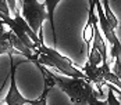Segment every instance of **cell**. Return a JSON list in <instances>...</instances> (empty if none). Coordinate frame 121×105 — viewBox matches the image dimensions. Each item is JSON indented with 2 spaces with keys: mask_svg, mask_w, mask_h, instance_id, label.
Here are the masks:
<instances>
[{
  "mask_svg": "<svg viewBox=\"0 0 121 105\" xmlns=\"http://www.w3.org/2000/svg\"><path fill=\"white\" fill-rule=\"evenodd\" d=\"M10 8H9V4L6 0H0V17L3 15H10Z\"/></svg>",
  "mask_w": 121,
  "mask_h": 105,
  "instance_id": "cell-10",
  "label": "cell"
},
{
  "mask_svg": "<svg viewBox=\"0 0 121 105\" xmlns=\"http://www.w3.org/2000/svg\"><path fill=\"white\" fill-rule=\"evenodd\" d=\"M21 1V14L31 29L43 40V28L42 25L48 19V11L45 3H39V0H20Z\"/></svg>",
  "mask_w": 121,
  "mask_h": 105,
  "instance_id": "cell-3",
  "label": "cell"
},
{
  "mask_svg": "<svg viewBox=\"0 0 121 105\" xmlns=\"http://www.w3.org/2000/svg\"><path fill=\"white\" fill-rule=\"evenodd\" d=\"M6 1H7V4H9L10 12H11L14 17H15V15H18L20 11H18V8H17V0H6Z\"/></svg>",
  "mask_w": 121,
  "mask_h": 105,
  "instance_id": "cell-11",
  "label": "cell"
},
{
  "mask_svg": "<svg viewBox=\"0 0 121 105\" xmlns=\"http://www.w3.org/2000/svg\"><path fill=\"white\" fill-rule=\"evenodd\" d=\"M97 91L96 89H93V91L92 94L89 95V100H88V105H107V100H104V101H102L99 97H97Z\"/></svg>",
  "mask_w": 121,
  "mask_h": 105,
  "instance_id": "cell-8",
  "label": "cell"
},
{
  "mask_svg": "<svg viewBox=\"0 0 121 105\" xmlns=\"http://www.w3.org/2000/svg\"><path fill=\"white\" fill-rule=\"evenodd\" d=\"M102 64H103V58H102L100 53L97 51L95 47H91V50L88 53V62H86V65L95 68V66H99Z\"/></svg>",
  "mask_w": 121,
  "mask_h": 105,
  "instance_id": "cell-7",
  "label": "cell"
},
{
  "mask_svg": "<svg viewBox=\"0 0 121 105\" xmlns=\"http://www.w3.org/2000/svg\"><path fill=\"white\" fill-rule=\"evenodd\" d=\"M106 87L109 89V93H107V105H121V101L116 97V93L110 89L107 84H106Z\"/></svg>",
  "mask_w": 121,
  "mask_h": 105,
  "instance_id": "cell-9",
  "label": "cell"
},
{
  "mask_svg": "<svg viewBox=\"0 0 121 105\" xmlns=\"http://www.w3.org/2000/svg\"><path fill=\"white\" fill-rule=\"evenodd\" d=\"M36 58H35V64H42V65H48L49 68H54L57 72H60L61 75L65 76H71V78H86L82 70L75 68L73 62L67 57H64L60 54L57 50L50 48L43 43H38L36 44Z\"/></svg>",
  "mask_w": 121,
  "mask_h": 105,
  "instance_id": "cell-2",
  "label": "cell"
},
{
  "mask_svg": "<svg viewBox=\"0 0 121 105\" xmlns=\"http://www.w3.org/2000/svg\"><path fill=\"white\" fill-rule=\"evenodd\" d=\"M56 86H59L64 93L68 95L70 101L74 105H88L89 95L93 91V83L86 78H71L65 75H59L52 72Z\"/></svg>",
  "mask_w": 121,
  "mask_h": 105,
  "instance_id": "cell-1",
  "label": "cell"
},
{
  "mask_svg": "<svg viewBox=\"0 0 121 105\" xmlns=\"http://www.w3.org/2000/svg\"><path fill=\"white\" fill-rule=\"evenodd\" d=\"M0 54H7V55L17 54V51L13 48L10 43V31L4 29V23L1 19H0Z\"/></svg>",
  "mask_w": 121,
  "mask_h": 105,
  "instance_id": "cell-5",
  "label": "cell"
},
{
  "mask_svg": "<svg viewBox=\"0 0 121 105\" xmlns=\"http://www.w3.org/2000/svg\"><path fill=\"white\" fill-rule=\"evenodd\" d=\"M10 59H11V69H10V90L6 95V105H25L29 104L32 105V100H26L24 98L18 89H17V83H15V66L18 64V61H14L11 55H9Z\"/></svg>",
  "mask_w": 121,
  "mask_h": 105,
  "instance_id": "cell-4",
  "label": "cell"
},
{
  "mask_svg": "<svg viewBox=\"0 0 121 105\" xmlns=\"http://www.w3.org/2000/svg\"><path fill=\"white\" fill-rule=\"evenodd\" d=\"M106 84L109 86V87L111 89V90H113V91H114V93H117V94H118V100L121 101V90H120V89H117V87H114L113 84H109V83H106Z\"/></svg>",
  "mask_w": 121,
  "mask_h": 105,
  "instance_id": "cell-12",
  "label": "cell"
},
{
  "mask_svg": "<svg viewBox=\"0 0 121 105\" xmlns=\"http://www.w3.org/2000/svg\"><path fill=\"white\" fill-rule=\"evenodd\" d=\"M120 42H121V37H120Z\"/></svg>",
  "mask_w": 121,
  "mask_h": 105,
  "instance_id": "cell-13",
  "label": "cell"
},
{
  "mask_svg": "<svg viewBox=\"0 0 121 105\" xmlns=\"http://www.w3.org/2000/svg\"><path fill=\"white\" fill-rule=\"evenodd\" d=\"M61 0H45V7L48 11V21L50 23L52 28V33H53V40L56 43V31H54V10L57 7V4L60 3Z\"/></svg>",
  "mask_w": 121,
  "mask_h": 105,
  "instance_id": "cell-6",
  "label": "cell"
}]
</instances>
